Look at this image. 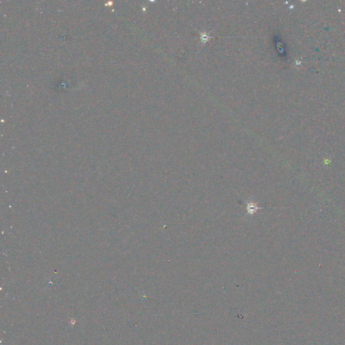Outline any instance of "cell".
Here are the masks:
<instances>
[{
    "mask_svg": "<svg viewBox=\"0 0 345 345\" xmlns=\"http://www.w3.org/2000/svg\"><path fill=\"white\" fill-rule=\"evenodd\" d=\"M247 212L249 213V214H254V213L257 212V211H258L259 209H260V208L258 207V206H256V204H254L252 202H250L249 203H247Z\"/></svg>",
    "mask_w": 345,
    "mask_h": 345,
    "instance_id": "1",
    "label": "cell"
}]
</instances>
